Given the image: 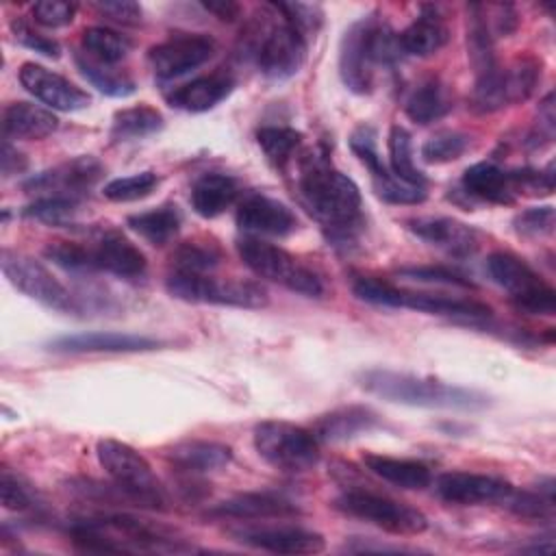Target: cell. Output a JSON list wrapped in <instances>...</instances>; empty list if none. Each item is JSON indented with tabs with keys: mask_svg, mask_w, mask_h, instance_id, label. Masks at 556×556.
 Listing matches in <instances>:
<instances>
[{
	"mask_svg": "<svg viewBox=\"0 0 556 556\" xmlns=\"http://www.w3.org/2000/svg\"><path fill=\"white\" fill-rule=\"evenodd\" d=\"M298 191L308 213L334 243L354 241L363 230V198L356 182L324 156L302 163Z\"/></svg>",
	"mask_w": 556,
	"mask_h": 556,
	"instance_id": "6da1fadb",
	"label": "cell"
},
{
	"mask_svg": "<svg viewBox=\"0 0 556 556\" xmlns=\"http://www.w3.org/2000/svg\"><path fill=\"white\" fill-rule=\"evenodd\" d=\"M70 539L83 552H189L176 532L126 513H96L70 523Z\"/></svg>",
	"mask_w": 556,
	"mask_h": 556,
	"instance_id": "7a4b0ae2",
	"label": "cell"
},
{
	"mask_svg": "<svg viewBox=\"0 0 556 556\" xmlns=\"http://www.w3.org/2000/svg\"><path fill=\"white\" fill-rule=\"evenodd\" d=\"M356 380L361 389L391 404L441 410H480L489 406V397L482 391L408 371L367 369Z\"/></svg>",
	"mask_w": 556,
	"mask_h": 556,
	"instance_id": "3957f363",
	"label": "cell"
},
{
	"mask_svg": "<svg viewBox=\"0 0 556 556\" xmlns=\"http://www.w3.org/2000/svg\"><path fill=\"white\" fill-rule=\"evenodd\" d=\"M96 456L100 467L128 502L141 508L167 510V491L143 454L117 439H100Z\"/></svg>",
	"mask_w": 556,
	"mask_h": 556,
	"instance_id": "277c9868",
	"label": "cell"
},
{
	"mask_svg": "<svg viewBox=\"0 0 556 556\" xmlns=\"http://www.w3.org/2000/svg\"><path fill=\"white\" fill-rule=\"evenodd\" d=\"M271 13L256 22L250 30L254 35L250 52L258 72L269 80H287L295 76L306 61V35L293 26L274 4Z\"/></svg>",
	"mask_w": 556,
	"mask_h": 556,
	"instance_id": "5b68a950",
	"label": "cell"
},
{
	"mask_svg": "<svg viewBox=\"0 0 556 556\" xmlns=\"http://www.w3.org/2000/svg\"><path fill=\"white\" fill-rule=\"evenodd\" d=\"M237 252L243 265L258 278L282 285L289 291L302 293L306 298L324 295L321 278L285 248L258 237H243L237 241Z\"/></svg>",
	"mask_w": 556,
	"mask_h": 556,
	"instance_id": "8992f818",
	"label": "cell"
},
{
	"mask_svg": "<svg viewBox=\"0 0 556 556\" xmlns=\"http://www.w3.org/2000/svg\"><path fill=\"white\" fill-rule=\"evenodd\" d=\"M254 450L274 469L287 473H302L319 463V439L313 430L291 421L269 419L261 421L252 434Z\"/></svg>",
	"mask_w": 556,
	"mask_h": 556,
	"instance_id": "52a82bcc",
	"label": "cell"
},
{
	"mask_svg": "<svg viewBox=\"0 0 556 556\" xmlns=\"http://www.w3.org/2000/svg\"><path fill=\"white\" fill-rule=\"evenodd\" d=\"M165 289L172 298L193 304H219L237 308H263L269 295L254 280H217L208 274L172 269L165 278Z\"/></svg>",
	"mask_w": 556,
	"mask_h": 556,
	"instance_id": "ba28073f",
	"label": "cell"
},
{
	"mask_svg": "<svg viewBox=\"0 0 556 556\" xmlns=\"http://www.w3.org/2000/svg\"><path fill=\"white\" fill-rule=\"evenodd\" d=\"M332 506L339 513L367 521L389 534L415 536L428 530V517L419 508L369 489H361V486L345 489L334 500Z\"/></svg>",
	"mask_w": 556,
	"mask_h": 556,
	"instance_id": "9c48e42d",
	"label": "cell"
},
{
	"mask_svg": "<svg viewBox=\"0 0 556 556\" xmlns=\"http://www.w3.org/2000/svg\"><path fill=\"white\" fill-rule=\"evenodd\" d=\"M489 276L508 291L510 302L528 315H554L556 291L523 258L513 252H491L486 258Z\"/></svg>",
	"mask_w": 556,
	"mask_h": 556,
	"instance_id": "30bf717a",
	"label": "cell"
},
{
	"mask_svg": "<svg viewBox=\"0 0 556 556\" xmlns=\"http://www.w3.org/2000/svg\"><path fill=\"white\" fill-rule=\"evenodd\" d=\"M380 17L378 13H367L352 22L339 43V76L343 85L358 96L374 89L376 76V30Z\"/></svg>",
	"mask_w": 556,
	"mask_h": 556,
	"instance_id": "8fae6325",
	"label": "cell"
},
{
	"mask_svg": "<svg viewBox=\"0 0 556 556\" xmlns=\"http://www.w3.org/2000/svg\"><path fill=\"white\" fill-rule=\"evenodd\" d=\"M0 265H2V274L7 276V280L17 291L33 298L35 302H39L48 308H54V311H63V313L78 311V304H76L74 295L67 291V287L63 282H59L56 276H52V271H48L33 256L15 252V250H2Z\"/></svg>",
	"mask_w": 556,
	"mask_h": 556,
	"instance_id": "7c38bea8",
	"label": "cell"
},
{
	"mask_svg": "<svg viewBox=\"0 0 556 556\" xmlns=\"http://www.w3.org/2000/svg\"><path fill=\"white\" fill-rule=\"evenodd\" d=\"M215 48V39L206 33H172L148 50V63L159 80H174L204 65Z\"/></svg>",
	"mask_w": 556,
	"mask_h": 556,
	"instance_id": "4fadbf2b",
	"label": "cell"
},
{
	"mask_svg": "<svg viewBox=\"0 0 556 556\" xmlns=\"http://www.w3.org/2000/svg\"><path fill=\"white\" fill-rule=\"evenodd\" d=\"M102 174H104V167L96 156L80 154L30 176L24 182V191L37 193L39 198L59 195V198L83 200L89 193V189L102 178Z\"/></svg>",
	"mask_w": 556,
	"mask_h": 556,
	"instance_id": "5bb4252c",
	"label": "cell"
},
{
	"mask_svg": "<svg viewBox=\"0 0 556 556\" xmlns=\"http://www.w3.org/2000/svg\"><path fill=\"white\" fill-rule=\"evenodd\" d=\"M237 543L274 554H319L326 539L319 532L300 526H239L228 530Z\"/></svg>",
	"mask_w": 556,
	"mask_h": 556,
	"instance_id": "9a60e30c",
	"label": "cell"
},
{
	"mask_svg": "<svg viewBox=\"0 0 556 556\" xmlns=\"http://www.w3.org/2000/svg\"><path fill=\"white\" fill-rule=\"evenodd\" d=\"M374 139H376L374 130L367 128V126H361L350 137V148L358 156V161L369 169L378 198H382L384 202H391V204H419V202H424L426 200V189L410 187V185L397 180L384 167Z\"/></svg>",
	"mask_w": 556,
	"mask_h": 556,
	"instance_id": "2e32d148",
	"label": "cell"
},
{
	"mask_svg": "<svg viewBox=\"0 0 556 556\" xmlns=\"http://www.w3.org/2000/svg\"><path fill=\"white\" fill-rule=\"evenodd\" d=\"M434 491L447 504L480 506V504H504V500L513 491V484L486 473L445 471L434 480Z\"/></svg>",
	"mask_w": 556,
	"mask_h": 556,
	"instance_id": "e0dca14e",
	"label": "cell"
},
{
	"mask_svg": "<svg viewBox=\"0 0 556 556\" xmlns=\"http://www.w3.org/2000/svg\"><path fill=\"white\" fill-rule=\"evenodd\" d=\"M20 83L28 93H33L37 100H41L54 111L74 113L91 104V98L87 91H83L70 78L39 63H24L20 67Z\"/></svg>",
	"mask_w": 556,
	"mask_h": 556,
	"instance_id": "ac0fdd59",
	"label": "cell"
},
{
	"mask_svg": "<svg viewBox=\"0 0 556 556\" xmlns=\"http://www.w3.org/2000/svg\"><path fill=\"white\" fill-rule=\"evenodd\" d=\"M237 226L248 237H287L298 228V217L276 198L248 193L237 206Z\"/></svg>",
	"mask_w": 556,
	"mask_h": 556,
	"instance_id": "d6986e66",
	"label": "cell"
},
{
	"mask_svg": "<svg viewBox=\"0 0 556 556\" xmlns=\"http://www.w3.org/2000/svg\"><path fill=\"white\" fill-rule=\"evenodd\" d=\"M159 345L161 341L146 334L96 330V332H76V334L56 337L48 343V350L56 354H93V352H148Z\"/></svg>",
	"mask_w": 556,
	"mask_h": 556,
	"instance_id": "ffe728a7",
	"label": "cell"
},
{
	"mask_svg": "<svg viewBox=\"0 0 556 556\" xmlns=\"http://www.w3.org/2000/svg\"><path fill=\"white\" fill-rule=\"evenodd\" d=\"M96 271H109L117 278H141L148 269L146 254L119 230H102L91 248Z\"/></svg>",
	"mask_w": 556,
	"mask_h": 556,
	"instance_id": "44dd1931",
	"label": "cell"
},
{
	"mask_svg": "<svg viewBox=\"0 0 556 556\" xmlns=\"http://www.w3.org/2000/svg\"><path fill=\"white\" fill-rule=\"evenodd\" d=\"M406 226L415 237L452 256H469L478 248L476 228L454 217H415Z\"/></svg>",
	"mask_w": 556,
	"mask_h": 556,
	"instance_id": "7402d4cb",
	"label": "cell"
},
{
	"mask_svg": "<svg viewBox=\"0 0 556 556\" xmlns=\"http://www.w3.org/2000/svg\"><path fill=\"white\" fill-rule=\"evenodd\" d=\"M302 510L274 493H239L230 500L215 504L206 515L217 519H239V521H258V519H291Z\"/></svg>",
	"mask_w": 556,
	"mask_h": 556,
	"instance_id": "603a6c76",
	"label": "cell"
},
{
	"mask_svg": "<svg viewBox=\"0 0 556 556\" xmlns=\"http://www.w3.org/2000/svg\"><path fill=\"white\" fill-rule=\"evenodd\" d=\"M165 458L176 471H182L187 476H200L228 467L232 460V450L217 441L187 439L169 447L165 452Z\"/></svg>",
	"mask_w": 556,
	"mask_h": 556,
	"instance_id": "cb8c5ba5",
	"label": "cell"
},
{
	"mask_svg": "<svg viewBox=\"0 0 556 556\" xmlns=\"http://www.w3.org/2000/svg\"><path fill=\"white\" fill-rule=\"evenodd\" d=\"M397 39L402 54L424 59L437 54L447 43L450 28L437 7L424 4L419 15L402 33H397Z\"/></svg>",
	"mask_w": 556,
	"mask_h": 556,
	"instance_id": "d4e9b609",
	"label": "cell"
},
{
	"mask_svg": "<svg viewBox=\"0 0 556 556\" xmlns=\"http://www.w3.org/2000/svg\"><path fill=\"white\" fill-rule=\"evenodd\" d=\"M235 89V78L228 72H213L206 76H198L191 83L176 87L167 93V102L174 109L187 113H204L219 104Z\"/></svg>",
	"mask_w": 556,
	"mask_h": 556,
	"instance_id": "484cf974",
	"label": "cell"
},
{
	"mask_svg": "<svg viewBox=\"0 0 556 556\" xmlns=\"http://www.w3.org/2000/svg\"><path fill=\"white\" fill-rule=\"evenodd\" d=\"M460 185L467 195L491 204H513L517 198L515 174L495 163H473L463 172Z\"/></svg>",
	"mask_w": 556,
	"mask_h": 556,
	"instance_id": "4316f807",
	"label": "cell"
},
{
	"mask_svg": "<svg viewBox=\"0 0 556 556\" xmlns=\"http://www.w3.org/2000/svg\"><path fill=\"white\" fill-rule=\"evenodd\" d=\"M363 465H365L367 471H371L380 480H384L389 484H395L400 489L419 491V489H426L432 482L430 467L421 460H415V458H397V456L365 452L363 454Z\"/></svg>",
	"mask_w": 556,
	"mask_h": 556,
	"instance_id": "83f0119b",
	"label": "cell"
},
{
	"mask_svg": "<svg viewBox=\"0 0 556 556\" xmlns=\"http://www.w3.org/2000/svg\"><path fill=\"white\" fill-rule=\"evenodd\" d=\"M56 128V115L30 102H11L2 111V132L7 139L37 141L52 135Z\"/></svg>",
	"mask_w": 556,
	"mask_h": 556,
	"instance_id": "f1b7e54d",
	"label": "cell"
},
{
	"mask_svg": "<svg viewBox=\"0 0 556 556\" xmlns=\"http://www.w3.org/2000/svg\"><path fill=\"white\" fill-rule=\"evenodd\" d=\"M237 195H239V185L232 176L208 172L195 178V182L191 185L189 202L200 217L213 219L222 215L226 208H230Z\"/></svg>",
	"mask_w": 556,
	"mask_h": 556,
	"instance_id": "f546056e",
	"label": "cell"
},
{
	"mask_svg": "<svg viewBox=\"0 0 556 556\" xmlns=\"http://www.w3.org/2000/svg\"><path fill=\"white\" fill-rule=\"evenodd\" d=\"M380 426V417L367 406H343L321 415L313 432L319 441H345Z\"/></svg>",
	"mask_w": 556,
	"mask_h": 556,
	"instance_id": "4dcf8cb0",
	"label": "cell"
},
{
	"mask_svg": "<svg viewBox=\"0 0 556 556\" xmlns=\"http://www.w3.org/2000/svg\"><path fill=\"white\" fill-rule=\"evenodd\" d=\"M454 106L452 93L445 83L439 78H426L419 83L406 98L404 111L415 124H432L441 117H445Z\"/></svg>",
	"mask_w": 556,
	"mask_h": 556,
	"instance_id": "1f68e13d",
	"label": "cell"
},
{
	"mask_svg": "<svg viewBox=\"0 0 556 556\" xmlns=\"http://www.w3.org/2000/svg\"><path fill=\"white\" fill-rule=\"evenodd\" d=\"M182 215L176 204H161L150 211H141L128 217L130 230H135L139 237H143L152 245H165L176 237L180 230Z\"/></svg>",
	"mask_w": 556,
	"mask_h": 556,
	"instance_id": "d6a6232c",
	"label": "cell"
},
{
	"mask_svg": "<svg viewBox=\"0 0 556 556\" xmlns=\"http://www.w3.org/2000/svg\"><path fill=\"white\" fill-rule=\"evenodd\" d=\"M506 106L526 102L541 80V59L532 54H519L504 67H500Z\"/></svg>",
	"mask_w": 556,
	"mask_h": 556,
	"instance_id": "836d02e7",
	"label": "cell"
},
{
	"mask_svg": "<svg viewBox=\"0 0 556 556\" xmlns=\"http://www.w3.org/2000/svg\"><path fill=\"white\" fill-rule=\"evenodd\" d=\"M495 37L491 35L484 4H469L467 9V54L476 70V76L497 65L495 52H493Z\"/></svg>",
	"mask_w": 556,
	"mask_h": 556,
	"instance_id": "e575fe53",
	"label": "cell"
},
{
	"mask_svg": "<svg viewBox=\"0 0 556 556\" xmlns=\"http://www.w3.org/2000/svg\"><path fill=\"white\" fill-rule=\"evenodd\" d=\"M161 128H163L161 111L150 104H137L130 109H122L113 115L111 139L113 141H132V139L148 137Z\"/></svg>",
	"mask_w": 556,
	"mask_h": 556,
	"instance_id": "d590c367",
	"label": "cell"
},
{
	"mask_svg": "<svg viewBox=\"0 0 556 556\" xmlns=\"http://www.w3.org/2000/svg\"><path fill=\"white\" fill-rule=\"evenodd\" d=\"M74 61H76L78 72H80L98 91H102L104 96H111V98H128V96H132L135 89H137L135 80H132L128 74L113 70V65H104V63H100V61H93V59L87 56L85 52H76Z\"/></svg>",
	"mask_w": 556,
	"mask_h": 556,
	"instance_id": "8d00e7d4",
	"label": "cell"
},
{
	"mask_svg": "<svg viewBox=\"0 0 556 556\" xmlns=\"http://www.w3.org/2000/svg\"><path fill=\"white\" fill-rule=\"evenodd\" d=\"M387 146H389L391 174L397 180H402V182H406L410 187L426 189L428 180H426L424 172L413 161V137H410V132L404 126H397V124L391 126Z\"/></svg>",
	"mask_w": 556,
	"mask_h": 556,
	"instance_id": "74e56055",
	"label": "cell"
},
{
	"mask_svg": "<svg viewBox=\"0 0 556 556\" xmlns=\"http://www.w3.org/2000/svg\"><path fill=\"white\" fill-rule=\"evenodd\" d=\"M83 52L91 56L93 61H100L104 65H115L124 61L132 48L130 39L113 28L106 26H89L83 30L80 37Z\"/></svg>",
	"mask_w": 556,
	"mask_h": 556,
	"instance_id": "f35d334b",
	"label": "cell"
},
{
	"mask_svg": "<svg viewBox=\"0 0 556 556\" xmlns=\"http://www.w3.org/2000/svg\"><path fill=\"white\" fill-rule=\"evenodd\" d=\"M510 513L528 521H552L554 519V482L545 478V484H539V491H517L513 486L504 504Z\"/></svg>",
	"mask_w": 556,
	"mask_h": 556,
	"instance_id": "ab89813d",
	"label": "cell"
},
{
	"mask_svg": "<svg viewBox=\"0 0 556 556\" xmlns=\"http://www.w3.org/2000/svg\"><path fill=\"white\" fill-rule=\"evenodd\" d=\"M256 143L271 165L285 167L300 148L302 132L291 126H261L256 130Z\"/></svg>",
	"mask_w": 556,
	"mask_h": 556,
	"instance_id": "60d3db41",
	"label": "cell"
},
{
	"mask_svg": "<svg viewBox=\"0 0 556 556\" xmlns=\"http://www.w3.org/2000/svg\"><path fill=\"white\" fill-rule=\"evenodd\" d=\"M222 261V250L217 243L208 241H185L172 254V267L180 271H195L206 274L208 269L217 267Z\"/></svg>",
	"mask_w": 556,
	"mask_h": 556,
	"instance_id": "b9f144b4",
	"label": "cell"
},
{
	"mask_svg": "<svg viewBox=\"0 0 556 556\" xmlns=\"http://www.w3.org/2000/svg\"><path fill=\"white\" fill-rule=\"evenodd\" d=\"M159 182H161L159 174L152 169H146V172H137L130 176L109 180L104 185L102 193L111 202H135V200L148 198L159 187Z\"/></svg>",
	"mask_w": 556,
	"mask_h": 556,
	"instance_id": "7bdbcfd3",
	"label": "cell"
},
{
	"mask_svg": "<svg viewBox=\"0 0 556 556\" xmlns=\"http://www.w3.org/2000/svg\"><path fill=\"white\" fill-rule=\"evenodd\" d=\"M80 208V200L74 198H59V195H41L35 202H30L22 215L50 224V226H65L72 224L76 213Z\"/></svg>",
	"mask_w": 556,
	"mask_h": 556,
	"instance_id": "ee69618b",
	"label": "cell"
},
{
	"mask_svg": "<svg viewBox=\"0 0 556 556\" xmlns=\"http://www.w3.org/2000/svg\"><path fill=\"white\" fill-rule=\"evenodd\" d=\"M469 148V137L465 132L456 130H441L434 132L430 139L421 146V159L426 163L439 165V163H452L465 154Z\"/></svg>",
	"mask_w": 556,
	"mask_h": 556,
	"instance_id": "f6af8a7d",
	"label": "cell"
},
{
	"mask_svg": "<svg viewBox=\"0 0 556 556\" xmlns=\"http://www.w3.org/2000/svg\"><path fill=\"white\" fill-rule=\"evenodd\" d=\"M43 256L65 271H96L91 248L76 241H50L43 248Z\"/></svg>",
	"mask_w": 556,
	"mask_h": 556,
	"instance_id": "bcb514c9",
	"label": "cell"
},
{
	"mask_svg": "<svg viewBox=\"0 0 556 556\" xmlns=\"http://www.w3.org/2000/svg\"><path fill=\"white\" fill-rule=\"evenodd\" d=\"M352 293L361 302L376 304V306H387V308H397L402 289L382 280V278H376V276H356L352 280Z\"/></svg>",
	"mask_w": 556,
	"mask_h": 556,
	"instance_id": "7dc6e473",
	"label": "cell"
},
{
	"mask_svg": "<svg viewBox=\"0 0 556 556\" xmlns=\"http://www.w3.org/2000/svg\"><path fill=\"white\" fill-rule=\"evenodd\" d=\"M513 226H515L517 235H521V237H530V239L547 237V235L554 232V226H556L554 206H549V204L530 206V208L515 215Z\"/></svg>",
	"mask_w": 556,
	"mask_h": 556,
	"instance_id": "c3c4849f",
	"label": "cell"
},
{
	"mask_svg": "<svg viewBox=\"0 0 556 556\" xmlns=\"http://www.w3.org/2000/svg\"><path fill=\"white\" fill-rule=\"evenodd\" d=\"M397 274L408 280L417 282H432V285H447V287H460V289H473L476 285L465 278L463 274L441 267V265H410V267H400Z\"/></svg>",
	"mask_w": 556,
	"mask_h": 556,
	"instance_id": "681fc988",
	"label": "cell"
},
{
	"mask_svg": "<svg viewBox=\"0 0 556 556\" xmlns=\"http://www.w3.org/2000/svg\"><path fill=\"white\" fill-rule=\"evenodd\" d=\"M76 4L65 0H41L33 4V20L46 28H61L74 22Z\"/></svg>",
	"mask_w": 556,
	"mask_h": 556,
	"instance_id": "f907efd6",
	"label": "cell"
},
{
	"mask_svg": "<svg viewBox=\"0 0 556 556\" xmlns=\"http://www.w3.org/2000/svg\"><path fill=\"white\" fill-rule=\"evenodd\" d=\"M11 33L22 46H26V48H30V50H35V52H39L48 59H59L61 56V46L52 37H46V35L37 33L35 28H30L24 20H11Z\"/></svg>",
	"mask_w": 556,
	"mask_h": 556,
	"instance_id": "816d5d0a",
	"label": "cell"
},
{
	"mask_svg": "<svg viewBox=\"0 0 556 556\" xmlns=\"http://www.w3.org/2000/svg\"><path fill=\"white\" fill-rule=\"evenodd\" d=\"M0 500L7 510L24 513L33 508V495L30 491L20 482L17 476H13L7 467L0 473Z\"/></svg>",
	"mask_w": 556,
	"mask_h": 556,
	"instance_id": "f5cc1de1",
	"label": "cell"
},
{
	"mask_svg": "<svg viewBox=\"0 0 556 556\" xmlns=\"http://www.w3.org/2000/svg\"><path fill=\"white\" fill-rule=\"evenodd\" d=\"M274 7L304 35L315 33L321 24V9L317 4H304V2H274Z\"/></svg>",
	"mask_w": 556,
	"mask_h": 556,
	"instance_id": "db71d44e",
	"label": "cell"
},
{
	"mask_svg": "<svg viewBox=\"0 0 556 556\" xmlns=\"http://www.w3.org/2000/svg\"><path fill=\"white\" fill-rule=\"evenodd\" d=\"M93 7L106 20H113L124 26H137L141 24V17H143L141 4L132 0H104V2H96Z\"/></svg>",
	"mask_w": 556,
	"mask_h": 556,
	"instance_id": "11a10c76",
	"label": "cell"
},
{
	"mask_svg": "<svg viewBox=\"0 0 556 556\" xmlns=\"http://www.w3.org/2000/svg\"><path fill=\"white\" fill-rule=\"evenodd\" d=\"M484 15L493 37H506L519 24L517 11L513 4H484Z\"/></svg>",
	"mask_w": 556,
	"mask_h": 556,
	"instance_id": "9f6ffc18",
	"label": "cell"
},
{
	"mask_svg": "<svg viewBox=\"0 0 556 556\" xmlns=\"http://www.w3.org/2000/svg\"><path fill=\"white\" fill-rule=\"evenodd\" d=\"M554 126H556V113H554V93L549 91L543 102L539 104V119H536V128H534V143L539 146V141L543 139L545 143H549L554 139Z\"/></svg>",
	"mask_w": 556,
	"mask_h": 556,
	"instance_id": "6f0895ef",
	"label": "cell"
},
{
	"mask_svg": "<svg viewBox=\"0 0 556 556\" xmlns=\"http://www.w3.org/2000/svg\"><path fill=\"white\" fill-rule=\"evenodd\" d=\"M0 163H2V176H4V178L13 176V174H22V172L26 169V165H28L26 156H24L17 148H13L7 137H4V141H2Z\"/></svg>",
	"mask_w": 556,
	"mask_h": 556,
	"instance_id": "680465c9",
	"label": "cell"
},
{
	"mask_svg": "<svg viewBox=\"0 0 556 556\" xmlns=\"http://www.w3.org/2000/svg\"><path fill=\"white\" fill-rule=\"evenodd\" d=\"M202 7L217 15L222 22H235L241 13V7L237 2H230V0H213V2H202Z\"/></svg>",
	"mask_w": 556,
	"mask_h": 556,
	"instance_id": "91938a15",
	"label": "cell"
}]
</instances>
